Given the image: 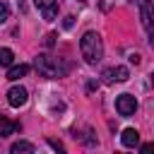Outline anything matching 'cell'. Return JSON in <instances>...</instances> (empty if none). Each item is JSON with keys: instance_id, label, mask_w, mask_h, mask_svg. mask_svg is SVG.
Instances as JSON below:
<instances>
[{"instance_id": "1", "label": "cell", "mask_w": 154, "mask_h": 154, "mask_svg": "<svg viewBox=\"0 0 154 154\" xmlns=\"http://www.w3.org/2000/svg\"><path fill=\"white\" fill-rule=\"evenodd\" d=\"M79 51H82V58L89 65H96L103 58V41H101V36L96 31H87L79 38Z\"/></svg>"}, {"instance_id": "2", "label": "cell", "mask_w": 154, "mask_h": 154, "mask_svg": "<svg viewBox=\"0 0 154 154\" xmlns=\"http://www.w3.org/2000/svg\"><path fill=\"white\" fill-rule=\"evenodd\" d=\"M34 65H36L38 75L46 77V79H58V77H63V72H65V67H60L58 60H53L51 55H36Z\"/></svg>"}, {"instance_id": "3", "label": "cell", "mask_w": 154, "mask_h": 154, "mask_svg": "<svg viewBox=\"0 0 154 154\" xmlns=\"http://www.w3.org/2000/svg\"><path fill=\"white\" fill-rule=\"evenodd\" d=\"M116 111L120 113V116H132L135 111H137V101H135V96L132 94H120L118 99H116Z\"/></svg>"}, {"instance_id": "4", "label": "cell", "mask_w": 154, "mask_h": 154, "mask_svg": "<svg viewBox=\"0 0 154 154\" xmlns=\"http://www.w3.org/2000/svg\"><path fill=\"white\" fill-rule=\"evenodd\" d=\"M128 75H130V72H128V67L116 65V67H106L101 77H103V82H106V84H113V82H125V79H128Z\"/></svg>"}, {"instance_id": "5", "label": "cell", "mask_w": 154, "mask_h": 154, "mask_svg": "<svg viewBox=\"0 0 154 154\" xmlns=\"http://www.w3.org/2000/svg\"><path fill=\"white\" fill-rule=\"evenodd\" d=\"M26 99H29V91L24 89V87H12L10 91H7V103L12 106V108H19V106H24L26 103Z\"/></svg>"}, {"instance_id": "6", "label": "cell", "mask_w": 154, "mask_h": 154, "mask_svg": "<svg viewBox=\"0 0 154 154\" xmlns=\"http://www.w3.org/2000/svg\"><path fill=\"white\" fill-rule=\"evenodd\" d=\"M137 5H140L142 24H144V29L149 31V29L154 26V5H152V0H137Z\"/></svg>"}, {"instance_id": "7", "label": "cell", "mask_w": 154, "mask_h": 154, "mask_svg": "<svg viewBox=\"0 0 154 154\" xmlns=\"http://www.w3.org/2000/svg\"><path fill=\"white\" fill-rule=\"evenodd\" d=\"M34 5L41 10L46 22H53L58 17V0H34Z\"/></svg>"}, {"instance_id": "8", "label": "cell", "mask_w": 154, "mask_h": 154, "mask_svg": "<svg viewBox=\"0 0 154 154\" xmlns=\"http://www.w3.org/2000/svg\"><path fill=\"white\" fill-rule=\"evenodd\" d=\"M120 142H123L125 147H137V144H140V132H137L135 128H128V130H123Z\"/></svg>"}, {"instance_id": "9", "label": "cell", "mask_w": 154, "mask_h": 154, "mask_svg": "<svg viewBox=\"0 0 154 154\" xmlns=\"http://www.w3.org/2000/svg\"><path fill=\"white\" fill-rule=\"evenodd\" d=\"M17 130H19V123H12L10 118L0 116V137H10V135H14Z\"/></svg>"}, {"instance_id": "10", "label": "cell", "mask_w": 154, "mask_h": 154, "mask_svg": "<svg viewBox=\"0 0 154 154\" xmlns=\"http://www.w3.org/2000/svg\"><path fill=\"white\" fill-rule=\"evenodd\" d=\"M29 72V65H24V63H19V65H10V72H7V79L10 82H17L19 77H24Z\"/></svg>"}, {"instance_id": "11", "label": "cell", "mask_w": 154, "mask_h": 154, "mask_svg": "<svg viewBox=\"0 0 154 154\" xmlns=\"http://www.w3.org/2000/svg\"><path fill=\"white\" fill-rule=\"evenodd\" d=\"M10 152H12V154H19V152L31 154V152H34V144H31V142H14V144L10 147Z\"/></svg>"}, {"instance_id": "12", "label": "cell", "mask_w": 154, "mask_h": 154, "mask_svg": "<svg viewBox=\"0 0 154 154\" xmlns=\"http://www.w3.org/2000/svg\"><path fill=\"white\" fill-rule=\"evenodd\" d=\"M12 60H14V53H12L10 48H0V65L10 67V65H12Z\"/></svg>"}, {"instance_id": "13", "label": "cell", "mask_w": 154, "mask_h": 154, "mask_svg": "<svg viewBox=\"0 0 154 154\" xmlns=\"http://www.w3.org/2000/svg\"><path fill=\"white\" fill-rule=\"evenodd\" d=\"M10 19V5L0 0V22H7Z\"/></svg>"}, {"instance_id": "14", "label": "cell", "mask_w": 154, "mask_h": 154, "mask_svg": "<svg viewBox=\"0 0 154 154\" xmlns=\"http://www.w3.org/2000/svg\"><path fill=\"white\" fill-rule=\"evenodd\" d=\"M140 152H142V154H154V142H147V144H142V147H140Z\"/></svg>"}, {"instance_id": "15", "label": "cell", "mask_w": 154, "mask_h": 154, "mask_svg": "<svg viewBox=\"0 0 154 154\" xmlns=\"http://www.w3.org/2000/svg\"><path fill=\"white\" fill-rule=\"evenodd\" d=\"M48 144H51L53 149H58V152H63V144H60V142H55V140H48Z\"/></svg>"}, {"instance_id": "16", "label": "cell", "mask_w": 154, "mask_h": 154, "mask_svg": "<svg viewBox=\"0 0 154 154\" xmlns=\"http://www.w3.org/2000/svg\"><path fill=\"white\" fill-rule=\"evenodd\" d=\"M149 46H152V51H154V26L149 29Z\"/></svg>"}, {"instance_id": "17", "label": "cell", "mask_w": 154, "mask_h": 154, "mask_svg": "<svg viewBox=\"0 0 154 154\" xmlns=\"http://www.w3.org/2000/svg\"><path fill=\"white\" fill-rule=\"evenodd\" d=\"M53 38H55V34H48L46 36V46H53Z\"/></svg>"}, {"instance_id": "18", "label": "cell", "mask_w": 154, "mask_h": 154, "mask_svg": "<svg viewBox=\"0 0 154 154\" xmlns=\"http://www.w3.org/2000/svg\"><path fill=\"white\" fill-rule=\"evenodd\" d=\"M130 63H135V65H137V63H140V55H137V53H132V55H130Z\"/></svg>"}, {"instance_id": "19", "label": "cell", "mask_w": 154, "mask_h": 154, "mask_svg": "<svg viewBox=\"0 0 154 154\" xmlns=\"http://www.w3.org/2000/svg\"><path fill=\"white\" fill-rule=\"evenodd\" d=\"M152 84H154V72H152Z\"/></svg>"}]
</instances>
